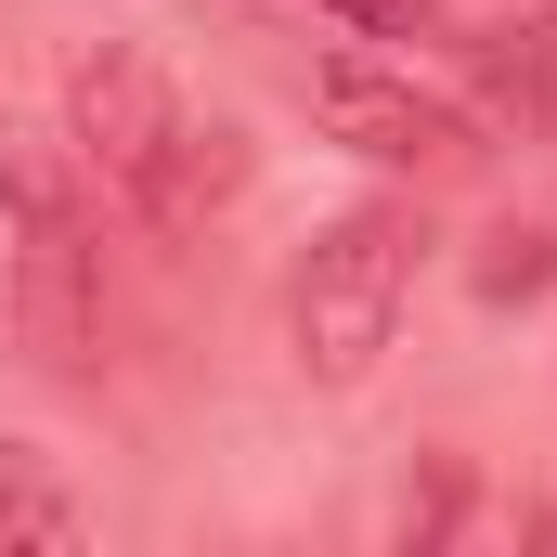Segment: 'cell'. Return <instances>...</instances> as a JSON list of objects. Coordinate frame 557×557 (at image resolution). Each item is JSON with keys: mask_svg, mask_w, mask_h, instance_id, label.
<instances>
[{"mask_svg": "<svg viewBox=\"0 0 557 557\" xmlns=\"http://www.w3.org/2000/svg\"><path fill=\"white\" fill-rule=\"evenodd\" d=\"M311 117L350 143V156H376V169H416V182H454V169H480V131L416 91V78H389V65H311Z\"/></svg>", "mask_w": 557, "mask_h": 557, "instance_id": "277c9868", "label": "cell"}, {"mask_svg": "<svg viewBox=\"0 0 557 557\" xmlns=\"http://www.w3.org/2000/svg\"><path fill=\"white\" fill-rule=\"evenodd\" d=\"M416 208H350V221H324L311 234V260L285 285V350H298V376H324V389H350L376 350H389V324H403V298H416Z\"/></svg>", "mask_w": 557, "mask_h": 557, "instance_id": "3957f363", "label": "cell"}, {"mask_svg": "<svg viewBox=\"0 0 557 557\" xmlns=\"http://www.w3.org/2000/svg\"><path fill=\"white\" fill-rule=\"evenodd\" d=\"M0 311H13L26 363L91 376V350H104V247H91L78 169L39 131H0Z\"/></svg>", "mask_w": 557, "mask_h": 557, "instance_id": "7a4b0ae2", "label": "cell"}, {"mask_svg": "<svg viewBox=\"0 0 557 557\" xmlns=\"http://www.w3.org/2000/svg\"><path fill=\"white\" fill-rule=\"evenodd\" d=\"M65 143H78V169H104V195L131 221H156V234H208L247 195V131L208 91H182L156 52H131V39L65 52Z\"/></svg>", "mask_w": 557, "mask_h": 557, "instance_id": "6da1fadb", "label": "cell"}, {"mask_svg": "<svg viewBox=\"0 0 557 557\" xmlns=\"http://www.w3.org/2000/svg\"><path fill=\"white\" fill-rule=\"evenodd\" d=\"M91 519H78V493L52 480V454L39 441H0V545H78Z\"/></svg>", "mask_w": 557, "mask_h": 557, "instance_id": "5b68a950", "label": "cell"}, {"mask_svg": "<svg viewBox=\"0 0 557 557\" xmlns=\"http://www.w3.org/2000/svg\"><path fill=\"white\" fill-rule=\"evenodd\" d=\"M545 273H557V247H545V234H493V260H480V285H493V298H506V285L532 298Z\"/></svg>", "mask_w": 557, "mask_h": 557, "instance_id": "8992f818", "label": "cell"}, {"mask_svg": "<svg viewBox=\"0 0 557 557\" xmlns=\"http://www.w3.org/2000/svg\"><path fill=\"white\" fill-rule=\"evenodd\" d=\"M350 26H376V39H403V26H428V0H337Z\"/></svg>", "mask_w": 557, "mask_h": 557, "instance_id": "52a82bcc", "label": "cell"}]
</instances>
